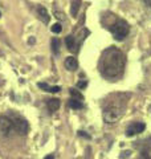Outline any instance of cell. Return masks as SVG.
I'll return each mask as SVG.
<instances>
[{
  "mask_svg": "<svg viewBox=\"0 0 151 159\" xmlns=\"http://www.w3.org/2000/svg\"><path fill=\"white\" fill-rule=\"evenodd\" d=\"M122 109L118 107V106H114V105H110V106H106L103 110V119L106 123H114L117 122L118 119L122 117Z\"/></svg>",
  "mask_w": 151,
  "mask_h": 159,
  "instance_id": "3957f363",
  "label": "cell"
},
{
  "mask_svg": "<svg viewBox=\"0 0 151 159\" xmlns=\"http://www.w3.org/2000/svg\"><path fill=\"white\" fill-rule=\"evenodd\" d=\"M146 129V125L143 122H134L131 125H129L127 129H126V135L127 137H133L137 135V134H140Z\"/></svg>",
  "mask_w": 151,
  "mask_h": 159,
  "instance_id": "8992f818",
  "label": "cell"
},
{
  "mask_svg": "<svg viewBox=\"0 0 151 159\" xmlns=\"http://www.w3.org/2000/svg\"><path fill=\"white\" fill-rule=\"evenodd\" d=\"M85 86H86V81H78V82H77V88L84 89Z\"/></svg>",
  "mask_w": 151,
  "mask_h": 159,
  "instance_id": "e0dca14e",
  "label": "cell"
},
{
  "mask_svg": "<svg viewBox=\"0 0 151 159\" xmlns=\"http://www.w3.org/2000/svg\"><path fill=\"white\" fill-rule=\"evenodd\" d=\"M60 103H61V102H60L58 98H52V99H49V101L47 102V106H48V109H49L50 113H54V111L58 110Z\"/></svg>",
  "mask_w": 151,
  "mask_h": 159,
  "instance_id": "30bf717a",
  "label": "cell"
},
{
  "mask_svg": "<svg viewBox=\"0 0 151 159\" xmlns=\"http://www.w3.org/2000/svg\"><path fill=\"white\" fill-rule=\"evenodd\" d=\"M39 88H41V89H44L45 92H49V93H58L60 90H61V88L60 86H49V85H47V84H44V82H40Z\"/></svg>",
  "mask_w": 151,
  "mask_h": 159,
  "instance_id": "8fae6325",
  "label": "cell"
},
{
  "mask_svg": "<svg viewBox=\"0 0 151 159\" xmlns=\"http://www.w3.org/2000/svg\"><path fill=\"white\" fill-rule=\"evenodd\" d=\"M52 51L54 54H58V52H60V40L57 37L52 39Z\"/></svg>",
  "mask_w": 151,
  "mask_h": 159,
  "instance_id": "9a60e30c",
  "label": "cell"
},
{
  "mask_svg": "<svg viewBox=\"0 0 151 159\" xmlns=\"http://www.w3.org/2000/svg\"><path fill=\"white\" fill-rule=\"evenodd\" d=\"M69 93H70V96H72V98L73 99H78V101H84V96L81 94V92L80 90H77V89H70L69 90Z\"/></svg>",
  "mask_w": 151,
  "mask_h": 159,
  "instance_id": "5bb4252c",
  "label": "cell"
},
{
  "mask_svg": "<svg viewBox=\"0 0 151 159\" xmlns=\"http://www.w3.org/2000/svg\"><path fill=\"white\" fill-rule=\"evenodd\" d=\"M13 129L12 121L6 116H0V137H9Z\"/></svg>",
  "mask_w": 151,
  "mask_h": 159,
  "instance_id": "277c9868",
  "label": "cell"
},
{
  "mask_svg": "<svg viewBox=\"0 0 151 159\" xmlns=\"http://www.w3.org/2000/svg\"><path fill=\"white\" fill-rule=\"evenodd\" d=\"M44 159H54V157H53V155H47Z\"/></svg>",
  "mask_w": 151,
  "mask_h": 159,
  "instance_id": "ffe728a7",
  "label": "cell"
},
{
  "mask_svg": "<svg viewBox=\"0 0 151 159\" xmlns=\"http://www.w3.org/2000/svg\"><path fill=\"white\" fill-rule=\"evenodd\" d=\"M78 135L80 137H84V138H88V139H90V135H88L85 131H78Z\"/></svg>",
  "mask_w": 151,
  "mask_h": 159,
  "instance_id": "ac0fdd59",
  "label": "cell"
},
{
  "mask_svg": "<svg viewBox=\"0 0 151 159\" xmlns=\"http://www.w3.org/2000/svg\"><path fill=\"white\" fill-rule=\"evenodd\" d=\"M81 7V0H72V7H70V15L72 16H77V13Z\"/></svg>",
  "mask_w": 151,
  "mask_h": 159,
  "instance_id": "7c38bea8",
  "label": "cell"
},
{
  "mask_svg": "<svg viewBox=\"0 0 151 159\" xmlns=\"http://www.w3.org/2000/svg\"><path fill=\"white\" fill-rule=\"evenodd\" d=\"M125 68V54L115 47H110L102 53L99 60V72L106 78L119 77Z\"/></svg>",
  "mask_w": 151,
  "mask_h": 159,
  "instance_id": "6da1fadb",
  "label": "cell"
},
{
  "mask_svg": "<svg viewBox=\"0 0 151 159\" xmlns=\"http://www.w3.org/2000/svg\"><path fill=\"white\" fill-rule=\"evenodd\" d=\"M110 32L113 33L114 39L117 41H122V40L127 36L130 32V25L122 19H118L112 27H110Z\"/></svg>",
  "mask_w": 151,
  "mask_h": 159,
  "instance_id": "7a4b0ae2",
  "label": "cell"
},
{
  "mask_svg": "<svg viewBox=\"0 0 151 159\" xmlns=\"http://www.w3.org/2000/svg\"><path fill=\"white\" fill-rule=\"evenodd\" d=\"M65 43H66V47L72 53H77L78 52L80 44L77 43V40H76L74 36H66L65 37Z\"/></svg>",
  "mask_w": 151,
  "mask_h": 159,
  "instance_id": "ba28073f",
  "label": "cell"
},
{
  "mask_svg": "<svg viewBox=\"0 0 151 159\" xmlns=\"http://www.w3.org/2000/svg\"><path fill=\"white\" fill-rule=\"evenodd\" d=\"M61 31H62V27H61L60 23H56V24L52 25V32L53 33H61Z\"/></svg>",
  "mask_w": 151,
  "mask_h": 159,
  "instance_id": "2e32d148",
  "label": "cell"
},
{
  "mask_svg": "<svg viewBox=\"0 0 151 159\" xmlns=\"http://www.w3.org/2000/svg\"><path fill=\"white\" fill-rule=\"evenodd\" d=\"M36 13H37V17L41 20L44 24H48L49 23V13H48V9L45 8L44 6H37L36 7Z\"/></svg>",
  "mask_w": 151,
  "mask_h": 159,
  "instance_id": "52a82bcc",
  "label": "cell"
},
{
  "mask_svg": "<svg viewBox=\"0 0 151 159\" xmlns=\"http://www.w3.org/2000/svg\"><path fill=\"white\" fill-rule=\"evenodd\" d=\"M0 16H2V13H0Z\"/></svg>",
  "mask_w": 151,
  "mask_h": 159,
  "instance_id": "44dd1931",
  "label": "cell"
},
{
  "mask_svg": "<svg viewBox=\"0 0 151 159\" xmlns=\"http://www.w3.org/2000/svg\"><path fill=\"white\" fill-rule=\"evenodd\" d=\"M64 65H65V68H66L68 70L74 72V70H77V68H78V61H77V58H76V57L69 56V57L65 58Z\"/></svg>",
  "mask_w": 151,
  "mask_h": 159,
  "instance_id": "9c48e42d",
  "label": "cell"
},
{
  "mask_svg": "<svg viewBox=\"0 0 151 159\" xmlns=\"http://www.w3.org/2000/svg\"><path fill=\"white\" fill-rule=\"evenodd\" d=\"M68 106H69L70 109H81L84 105H82V101H78V99L70 98L69 102H68Z\"/></svg>",
  "mask_w": 151,
  "mask_h": 159,
  "instance_id": "4fadbf2b",
  "label": "cell"
},
{
  "mask_svg": "<svg viewBox=\"0 0 151 159\" xmlns=\"http://www.w3.org/2000/svg\"><path fill=\"white\" fill-rule=\"evenodd\" d=\"M144 3H146V4H147V6H149V7H151V0H144Z\"/></svg>",
  "mask_w": 151,
  "mask_h": 159,
  "instance_id": "d6986e66",
  "label": "cell"
},
{
  "mask_svg": "<svg viewBox=\"0 0 151 159\" xmlns=\"http://www.w3.org/2000/svg\"><path fill=\"white\" fill-rule=\"evenodd\" d=\"M13 123V129H15V131H16L19 135H25V134L28 133V122L25 121L24 118L21 117H16L12 121Z\"/></svg>",
  "mask_w": 151,
  "mask_h": 159,
  "instance_id": "5b68a950",
  "label": "cell"
}]
</instances>
